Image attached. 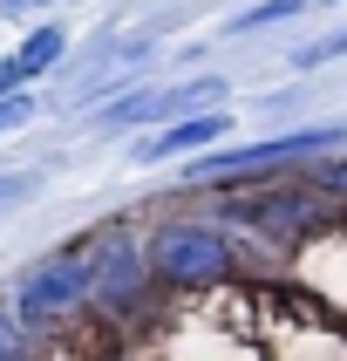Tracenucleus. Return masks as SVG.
I'll use <instances>...</instances> for the list:
<instances>
[{
	"instance_id": "nucleus-7",
	"label": "nucleus",
	"mask_w": 347,
	"mask_h": 361,
	"mask_svg": "<svg viewBox=\"0 0 347 361\" xmlns=\"http://www.w3.org/2000/svg\"><path fill=\"white\" fill-rule=\"evenodd\" d=\"M61 55H68V27H34L14 55L0 61V96H7V89H27L34 75H48Z\"/></svg>"
},
{
	"instance_id": "nucleus-9",
	"label": "nucleus",
	"mask_w": 347,
	"mask_h": 361,
	"mask_svg": "<svg viewBox=\"0 0 347 361\" xmlns=\"http://www.w3.org/2000/svg\"><path fill=\"white\" fill-rule=\"evenodd\" d=\"M341 55H347V27H341V35L306 41V48H293V68H320V61H341Z\"/></svg>"
},
{
	"instance_id": "nucleus-11",
	"label": "nucleus",
	"mask_w": 347,
	"mask_h": 361,
	"mask_svg": "<svg viewBox=\"0 0 347 361\" xmlns=\"http://www.w3.org/2000/svg\"><path fill=\"white\" fill-rule=\"evenodd\" d=\"M313 184H320V191H334V198H347V157H341V164H320V171H313Z\"/></svg>"
},
{
	"instance_id": "nucleus-10",
	"label": "nucleus",
	"mask_w": 347,
	"mask_h": 361,
	"mask_svg": "<svg viewBox=\"0 0 347 361\" xmlns=\"http://www.w3.org/2000/svg\"><path fill=\"white\" fill-rule=\"evenodd\" d=\"M27 116H34V102L20 96V89H7V96H0V137H7V130H20Z\"/></svg>"
},
{
	"instance_id": "nucleus-4",
	"label": "nucleus",
	"mask_w": 347,
	"mask_h": 361,
	"mask_svg": "<svg viewBox=\"0 0 347 361\" xmlns=\"http://www.w3.org/2000/svg\"><path fill=\"white\" fill-rule=\"evenodd\" d=\"M225 219L245 225V232H265V239H293L306 225H320L327 212L300 191H239V198H225Z\"/></svg>"
},
{
	"instance_id": "nucleus-12",
	"label": "nucleus",
	"mask_w": 347,
	"mask_h": 361,
	"mask_svg": "<svg viewBox=\"0 0 347 361\" xmlns=\"http://www.w3.org/2000/svg\"><path fill=\"white\" fill-rule=\"evenodd\" d=\"M27 191H34V178H0V212H14Z\"/></svg>"
},
{
	"instance_id": "nucleus-5",
	"label": "nucleus",
	"mask_w": 347,
	"mask_h": 361,
	"mask_svg": "<svg viewBox=\"0 0 347 361\" xmlns=\"http://www.w3.org/2000/svg\"><path fill=\"white\" fill-rule=\"evenodd\" d=\"M102 245H109V266H96V273H89V293H96V307L109 314V321H122V307L137 300V286H143V273H150V259H143L122 232H109Z\"/></svg>"
},
{
	"instance_id": "nucleus-2",
	"label": "nucleus",
	"mask_w": 347,
	"mask_h": 361,
	"mask_svg": "<svg viewBox=\"0 0 347 361\" xmlns=\"http://www.w3.org/2000/svg\"><path fill=\"white\" fill-rule=\"evenodd\" d=\"M89 245H68V252H48V259L20 280V293H14V327L20 334H41V327H55V321H68V307L89 293Z\"/></svg>"
},
{
	"instance_id": "nucleus-1",
	"label": "nucleus",
	"mask_w": 347,
	"mask_h": 361,
	"mask_svg": "<svg viewBox=\"0 0 347 361\" xmlns=\"http://www.w3.org/2000/svg\"><path fill=\"white\" fill-rule=\"evenodd\" d=\"M143 259H150V273L170 280V286H218V280H232L239 252H232V239H225L218 225L184 219V225H157Z\"/></svg>"
},
{
	"instance_id": "nucleus-8",
	"label": "nucleus",
	"mask_w": 347,
	"mask_h": 361,
	"mask_svg": "<svg viewBox=\"0 0 347 361\" xmlns=\"http://www.w3.org/2000/svg\"><path fill=\"white\" fill-rule=\"evenodd\" d=\"M313 0H259V7H245V14H232V35H252V27H272V20H293L306 14Z\"/></svg>"
},
{
	"instance_id": "nucleus-3",
	"label": "nucleus",
	"mask_w": 347,
	"mask_h": 361,
	"mask_svg": "<svg viewBox=\"0 0 347 361\" xmlns=\"http://www.w3.org/2000/svg\"><path fill=\"white\" fill-rule=\"evenodd\" d=\"M313 150H341V130H293V137H265V143H245V150H218V157H198L184 178L191 184H245V178H265V171H279V164H300Z\"/></svg>"
},
{
	"instance_id": "nucleus-6",
	"label": "nucleus",
	"mask_w": 347,
	"mask_h": 361,
	"mask_svg": "<svg viewBox=\"0 0 347 361\" xmlns=\"http://www.w3.org/2000/svg\"><path fill=\"white\" fill-rule=\"evenodd\" d=\"M225 137V116L218 109H198V116H170L157 137L137 143V164H163V157H184V150H204V143Z\"/></svg>"
},
{
	"instance_id": "nucleus-13",
	"label": "nucleus",
	"mask_w": 347,
	"mask_h": 361,
	"mask_svg": "<svg viewBox=\"0 0 347 361\" xmlns=\"http://www.w3.org/2000/svg\"><path fill=\"white\" fill-rule=\"evenodd\" d=\"M0 361H34L27 341H20V327H14V334H0Z\"/></svg>"
},
{
	"instance_id": "nucleus-14",
	"label": "nucleus",
	"mask_w": 347,
	"mask_h": 361,
	"mask_svg": "<svg viewBox=\"0 0 347 361\" xmlns=\"http://www.w3.org/2000/svg\"><path fill=\"white\" fill-rule=\"evenodd\" d=\"M41 7H48V0H0V14L14 20V14H41Z\"/></svg>"
}]
</instances>
